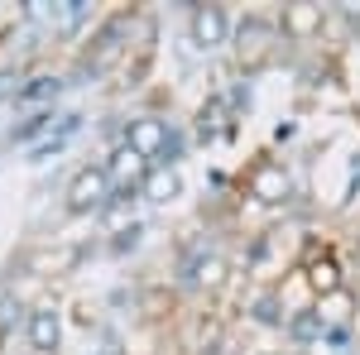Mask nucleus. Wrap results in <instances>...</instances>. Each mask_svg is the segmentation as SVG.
<instances>
[{
    "instance_id": "39448f33",
    "label": "nucleus",
    "mask_w": 360,
    "mask_h": 355,
    "mask_svg": "<svg viewBox=\"0 0 360 355\" xmlns=\"http://www.w3.org/2000/svg\"><path fill=\"white\" fill-rule=\"evenodd\" d=\"M120 34H125V20H111V25L96 34V49L86 53L82 67H91V72H101V67H111L115 58H120Z\"/></svg>"
},
{
    "instance_id": "f8f14e48",
    "label": "nucleus",
    "mask_w": 360,
    "mask_h": 355,
    "mask_svg": "<svg viewBox=\"0 0 360 355\" xmlns=\"http://www.w3.org/2000/svg\"><path fill=\"white\" fill-rule=\"evenodd\" d=\"M312 283H317V288H336V269L332 264H317V269H312Z\"/></svg>"
},
{
    "instance_id": "f03ea898",
    "label": "nucleus",
    "mask_w": 360,
    "mask_h": 355,
    "mask_svg": "<svg viewBox=\"0 0 360 355\" xmlns=\"http://www.w3.org/2000/svg\"><path fill=\"white\" fill-rule=\"evenodd\" d=\"M115 197L111 164H86L72 183H68V212L86 217V212H106V202Z\"/></svg>"
},
{
    "instance_id": "7ed1b4c3",
    "label": "nucleus",
    "mask_w": 360,
    "mask_h": 355,
    "mask_svg": "<svg viewBox=\"0 0 360 355\" xmlns=\"http://www.w3.org/2000/svg\"><path fill=\"white\" fill-rule=\"evenodd\" d=\"M188 34H193L197 49H221L226 39H231V15H226L221 5H193L188 10Z\"/></svg>"
},
{
    "instance_id": "20e7f679",
    "label": "nucleus",
    "mask_w": 360,
    "mask_h": 355,
    "mask_svg": "<svg viewBox=\"0 0 360 355\" xmlns=\"http://www.w3.org/2000/svg\"><path fill=\"white\" fill-rule=\"evenodd\" d=\"M29 346L39 355H53L58 346H63V317H58V307H34L29 312Z\"/></svg>"
},
{
    "instance_id": "423d86ee",
    "label": "nucleus",
    "mask_w": 360,
    "mask_h": 355,
    "mask_svg": "<svg viewBox=\"0 0 360 355\" xmlns=\"http://www.w3.org/2000/svg\"><path fill=\"white\" fill-rule=\"evenodd\" d=\"M269 44H274V25H269V20H245V25H240V58H245V49H250V67L269 53Z\"/></svg>"
},
{
    "instance_id": "9d476101",
    "label": "nucleus",
    "mask_w": 360,
    "mask_h": 355,
    "mask_svg": "<svg viewBox=\"0 0 360 355\" xmlns=\"http://www.w3.org/2000/svg\"><path fill=\"white\" fill-rule=\"evenodd\" d=\"M58 77H34L29 86H20V101H44V96H58Z\"/></svg>"
},
{
    "instance_id": "9b49d317",
    "label": "nucleus",
    "mask_w": 360,
    "mask_h": 355,
    "mask_svg": "<svg viewBox=\"0 0 360 355\" xmlns=\"http://www.w3.org/2000/svg\"><path fill=\"white\" fill-rule=\"evenodd\" d=\"M49 125H53V115H49V110H39V115H29L25 125L15 130V144H29V139H34V135H44Z\"/></svg>"
},
{
    "instance_id": "6e6552de",
    "label": "nucleus",
    "mask_w": 360,
    "mask_h": 355,
    "mask_svg": "<svg viewBox=\"0 0 360 355\" xmlns=\"http://www.w3.org/2000/svg\"><path fill=\"white\" fill-rule=\"evenodd\" d=\"M139 192H144L149 202H173V197L183 192V178H178L173 168H149L144 183H139Z\"/></svg>"
},
{
    "instance_id": "f257e3e1",
    "label": "nucleus",
    "mask_w": 360,
    "mask_h": 355,
    "mask_svg": "<svg viewBox=\"0 0 360 355\" xmlns=\"http://www.w3.org/2000/svg\"><path fill=\"white\" fill-rule=\"evenodd\" d=\"M125 149L135 159H144L149 168H168L183 159V135L168 120H159V115H135L125 125Z\"/></svg>"
},
{
    "instance_id": "ddd939ff",
    "label": "nucleus",
    "mask_w": 360,
    "mask_h": 355,
    "mask_svg": "<svg viewBox=\"0 0 360 355\" xmlns=\"http://www.w3.org/2000/svg\"><path fill=\"white\" fill-rule=\"evenodd\" d=\"M96 355H115V351H96Z\"/></svg>"
},
{
    "instance_id": "0eeeda50",
    "label": "nucleus",
    "mask_w": 360,
    "mask_h": 355,
    "mask_svg": "<svg viewBox=\"0 0 360 355\" xmlns=\"http://www.w3.org/2000/svg\"><path fill=\"white\" fill-rule=\"evenodd\" d=\"M317 29H322V5H288V10H283V34L312 39Z\"/></svg>"
},
{
    "instance_id": "1a4fd4ad",
    "label": "nucleus",
    "mask_w": 360,
    "mask_h": 355,
    "mask_svg": "<svg viewBox=\"0 0 360 355\" xmlns=\"http://www.w3.org/2000/svg\"><path fill=\"white\" fill-rule=\"evenodd\" d=\"M288 336H293L298 346H312V341H322V336H327V322H322V312H293V317H288Z\"/></svg>"
}]
</instances>
